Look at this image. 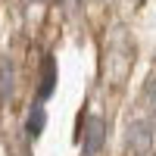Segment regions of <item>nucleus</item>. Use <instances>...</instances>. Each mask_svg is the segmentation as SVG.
<instances>
[{
    "instance_id": "f257e3e1",
    "label": "nucleus",
    "mask_w": 156,
    "mask_h": 156,
    "mask_svg": "<svg viewBox=\"0 0 156 156\" xmlns=\"http://www.w3.org/2000/svg\"><path fill=\"white\" fill-rule=\"evenodd\" d=\"M153 150V125L147 119H134L125 128V153L128 156H147Z\"/></svg>"
},
{
    "instance_id": "f03ea898",
    "label": "nucleus",
    "mask_w": 156,
    "mask_h": 156,
    "mask_svg": "<svg viewBox=\"0 0 156 156\" xmlns=\"http://www.w3.org/2000/svg\"><path fill=\"white\" fill-rule=\"evenodd\" d=\"M103 140H106V122L100 115H87L84 128H81V150L84 156H97L103 150Z\"/></svg>"
},
{
    "instance_id": "7ed1b4c3",
    "label": "nucleus",
    "mask_w": 156,
    "mask_h": 156,
    "mask_svg": "<svg viewBox=\"0 0 156 156\" xmlns=\"http://www.w3.org/2000/svg\"><path fill=\"white\" fill-rule=\"evenodd\" d=\"M56 87V59L53 56H44V66H41V87H37V103L47 100Z\"/></svg>"
},
{
    "instance_id": "20e7f679",
    "label": "nucleus",
    "mask_w": 156,
    "mask_h": 156,
    "mask_svg": "<svg viewBox=\"0 0 156 156\" xmlns=\"http://www.w3.org/2000/svg\"><path fill=\"white\" fill-rule=\"evenodd\" d=\"M16 90V69L9 56H0V103H6Z\"/></svg>"
},
{
    "instance_id": "39448f33",
    "label": "nucleus",
    "mask_w": 156,
    "mask_h": 156,
    "mask_svg": "<svg viewBox=\"0 0 156 156\" xmlns=\"http://www.w3.org/2000/svg\"><path fill=\"white\" fill-rule=\"evenodd\" d=\"M44 122H47V112H44L41 103H34V106L28 109V119H25V134H28V137H37V134L44 131Z\"/></svg>"
},
{
    "instance_id": "423d86ee",
    "label": "nucleus",
    "mask_w": 156,
    "mask_h": 156,
    "mask_svg": "<svg viewBox=\"0 0 156 156\" xmlns=\"http://www.w3.org/2000/svg\"><path fill=\"white\" fill-rule=\"evenodd\" d=\"M144 106H147V112L156 119V78H150V81L144 84Z\"/></svg>"
},
{
    "instance_id": "0eeeda50",
    "label": "nucleus",
    "mask_w": 156,
    "mask_h": 156,
    "mask_svg": "<svg viewBox=\"0 0 156 156\" xmlns=\"http://www.w3.org/2000/svg\"><path fill=\"white\" fill-rule=\"evenodd\" d=\"M31 3H47V0H31Z\"/></svg>"
}]
</instances>
